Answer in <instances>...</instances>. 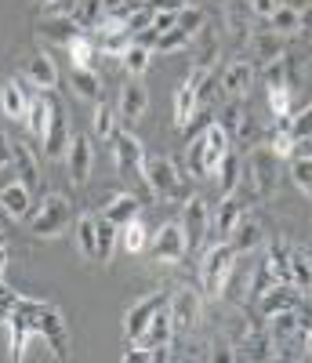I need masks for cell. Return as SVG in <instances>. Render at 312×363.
Masks as SVG:
<instances>
[{"label":"cell","instance_id":"1","mask_svg":"<svg viewBox=\"0 0 312 363\" xmlns=\"http://www.w3.org/2000/svg\"><path fill=\"white\" fill-rule=\"evenodd\" d=\"M18 313L26 316L29 330L48 342V349H51L55 359H69V327H66V316H62L58 306H51V301H44V298L22 294Z\"/></svg>","mask_w":312,"mask_h":363},{"label":"cell","instance_id":"2","mask_svg":"<svg viewBox=\"0 0 312 363\" xmlns=\"http://www.w3.org/2000/svg\"><path fill=\"white\" fill-rule=\"evenodd\" d=\"M229 135H225V128L218 124H207L204 131H200V138H193V145H189V153H185V167H189V174L193 178H211L214 171H218V164H222V157L229 153Z\"/></svg>","mask_w":312,"mask_h":363},{"label":"cell","instance_id":"3","mask_svg":"<svg viewBox=\"0 0 312 363\" xmlns=\"http://www.w3.org/2000/svg\"><path fill=\"white\" fill-rule=\"evenodd\" d=\"M236 247L229 244V240H218V244H211L200 258V294L207 301H218L225 294V280H229V272L236 265Z\"/></svg>","mask_w":312,"mask_h":363},{"label":"cell","instance_id":"4","mask_svg":"<svg viewBox=\"0 0 312 363\" xmlns=\"http://www.w3.org/2000/svg\"><path fill=\"white\" fill-rule=\"evenodd\" d=\"M69 222H77V211H73V200L62 196V193H48L37 207V215L29 218V233L37 240H55L69 229Z\"/></svg>","mask_w":312,"mask_h":363},{"label":"cell","instance_id":"5","mask_svg":"<svg viewBox=\"0 0 312 363\" xmlns=\"http://www.w3.org/2000/svg\"><path fill=\"white\" fill-rule=\"evenodd\" d=\"M142 182H145V189H149L156 200H167V203L185 200L182 174H178V164H174L171 157H145Z\"/></svg>","mask_w":312,"mask_h":363},{"label":"cell","instance_id":"6","mask_svg":"<svg viewBox=\"0 0 312 363\" xmlns=\"http://www.w3.org/2000/svg\"><path fill=\"white\" fill-rule=\"evenodd\" d=\"M247 167H251V186H255V196H262V200H269V196H276V189H279V157L272 153L269 145H251V157H247Z\"/></svg>","mask_w":312,"mask_h":363},{"label":"cell","instance_id":"7","mask_svg":"<svg viewBox=\"0 0 312 363\" xmlns=\"http://www.w3.org/2000/svg\"><path fill=\"white\" fill-rule=\"evenodd\" d=\"M171 301V291L167 287H160V291H152V294H145V298H138L135 306L123 313V342H138L142 335H145V327H149V320L160 313L164 306Z\"/></svg>","mask_w":312,"mask_h":363},{"label":"cell","instance_id":"8","mask_svg":"<svg viewBox=\"0 0 312 363\" xmlns=\"http://www.w3.org/2000/svg\"><path fill=\"white\" fill-rule=\"evenodd\" d=\"M211 222H214V211L204 196H189L185 200V215H182V229H185V247L189 251H200L204 240L211 233Z\"/></svg>","mask_w":312,"mask_h":363},{"label":"cell","instance_id":"9","mask_svg":"<svg viewBox=\"0 0 312 363\" xmlns=\"http://www.w3.org/2000/svg\"><path fill=\"white\" fill-rule=\"evenodd\" d=\"M149 255H152V262H164V265H174V262H182L185 255H189L182 222H167V225L156 229L149 236Z\"/></svg>","mask_w":312,"mask_h":363},{"label":"cell","instance_id":"10","mask_svg":"<svg viewBox=\"0 0 312 363\" xmlns=\"http://www.w3.org/2000/svg\"><path fill=\"white\" fill-rule=\"evenodd\" d=\"M171 342H174V316H171V301H167V306H164L160 313H156V316L149 320L145 335H142L135 345L149 349V352H152V359H167Z\"/></svg>","mask_w":312,"mask_h":363},{"label":"cell","instance_id":"11","mask_svg":"<svg viewBox=\"0 0 312 363\" xmlns=\"http://www.w3.org/2000/svg\"><path fill=\"white\" fill-rule=\"evenodd\" d=\"M171 316H174V330H196L200 316H204V294L193 287H174L171 291Z\"/></svg>","mask_w":312,"mask_h":363},{"label":"cell","instance_id":"12","mask_svg":"<svg viewBox=\"0 0 312 363\" xmlns=\"http://www.w3.org/2000/svg\"><path fill=\"white\" fill-rule=\"evenodd\" d=\"M113 157H116V171L120 174H135L142 182V167H145V145L138 142V135L131 131H116L113 135ZM145 186V182H142Z\"/></svg>","mask_w":312,"mask_h":363},{"label":"cell","instance_id":"13","mask_svg":"<svg viewBox=\"0 0 312 363\" xmlns=\"http://www.w3.org/2000/svg\"><path fill=\"white\" fill-rule=\"evenodd\" d=\"M301 309V291L298 284H272L265 294H258V313L269 320V316H279V313H298Z\"/></svg>","mask_w":312,"mask_h":363},{"label":"cell","instance_id":"14","mask_svg":"<svg viewBox=\"0 0 312 363\" xmlns=\"http://www.w3.org/2000/svg\"><path fill=\"white\" fill-rule=\"evenodd\" d=\"M91 164H95V145H91L87 135H77V138L69 142V149H66V171H69L73 186H87Z\"/></svg>","mask_w":312,"mask_h":363},{"label":"cell","instance_id":"15","mask_svg":"<svg viewBox=\"0 0 312 363\" xmlns=\"http://www.w3.org/2000/svg\"><path fill=\"white\" fill-rule=\"evenodd\" d=\"M149 109V91L142 84V77H128L120 87V102H116V113L120 120H128V124H135V120H142Z\"/></svg>","mask_w":312,"mask_h":363},{"label":"cell","instance_id":"16","mask_svg":"<svg viewBox=\"0 0 312 363\" xmlns=\"http://www.w3.org/2000/svg\"><path fill=\"white\" fill-rule=\"evenodd\" d=\"M44 157L51 160H66V149H69V116L58 102L51 106V124H48V135H44Z\"/></svg>","mask_w":312,"mask_h":363},{"label":"cell","instance_id":"17","mask_svg":"<svg viewBox=\"0 0 312 363\" xmlns=\"http://www.w3.org/2000/svg\"><path fill=\"white\" fill-rule=\"evenodd\" d=\"M255 77H258L255 62L236 58V62H229V66L222 69V80H218V87H222L229 99H247V91L255 87Z\"/></svg>","mask_w":312,"mask_h":363},{"label":"cell","instance_id":"18","mask_svg":"<svg viewBox=\"0 0 312 363\" xmlns=\"http://www.w3.org/2000/svg\"><path fill=\"white\" fill-rule=\"evenodd\" d=\"M225 240L236 247V255H251L255 247L265 244V225H262L255 215H243V218L233 225V233H229Z\"/></svg>","mask_w":312,"mask_h":363},{"label":"cell","instance_id":"19","mask_svg":"<svg viewBox=\"0 0 312 363\" xmlns=\"http://www.w3.org/2000/svg\"><path fill=\"white\" fill-rule=\"evenodd\" d=\"M142 207H145V203H142L135 193H113V196L102 203V218H109V222L120 229V225L142 218Z\"/></svg>","mask_w":312,"mask_h":363},{"label":"cell","instance_id":"20","mask_svg":"<svg viewBox=\"0 0 312 363\" xmlns=\"http://www.w3.org/2000/svg\"><path fill=\"white\" fill-rule=\"evenodd\" d=\"M22 73H26L29 84L40 87V91H55V87H58V66H55V58L44 55V51L29 55V58H26V66H22Z\"/></svg>","mask_w":312,"mask_h":363},{"label":"cell","instance_id":"21","mask_svg":"<svg viewBox=\"0 0 312 363\" xmlns=\"http://www.w3.org/2000/svg\"><path fill=\"white\" fill-rule=\"evenodd\" d=\"M84 29H80V22L77 18H69V15H51V18H40L37 22V37H44V40H51V44H58V48H66L73 37H80Z\"/></svg>","mask_w":312,"mask_h":363},{"label":"cell","instance_id":"22","mask_svg":"<svg viewBox=\"0 0 312 363\" xmlns=\"http://www.w3.org/2000/svg\"><path fill=\"white\" fill-rule=\"evenodd\" d=\"M247 215V203H243V196H240V189L236 193H229V196H222V203H218V211H214V222H211V233L218 229V236H229L233 233V225L240 222Z\"/></svg>","mask_w":312,"mask_h":363},{"label":"cell","instance_id":"23","mask_svg":"<svg viewBox=\"0 0 312 363\" xmlns=\"http://www.w3.org/2000/svg\"><path fill=\"white\" fill-rule=\"evenodd\" d=\"M247 48H251V55L265 66V62H276V58L287 55V37L272 33V29H262V33H251V37H247Z\"/></svg>","mask_w":312,"mask_h":363},{"label":"cell","instance_id":"24","mask_svg":"<svg viewBox=\"0 0 312 363\" xmlns=\"http://www.w3.org/2000/svg\"><path fill=\"white\" fill-rule=\"evenodd\" d=\"M51 106H55L51 91H40L37 99H29V109H26V120H22V124L29 128V135H33V138H40V142H44V135H48V124H51Z\"/></svg>","mask_w":312,"mask_h":363},{"label":"cell","instance_id":"25","mask_svg":"<svg viewBox=\"0 0 312 363\" xmlns=\"http://www.w3.org/2000/svg\"><path fill=\"white\" fill-rule=\"evenodd\" d=\"M29 193H33V189H29L22 178L8 182V186H0V203H4V211H8L15 222L29 215V203H33V200H29Z\"/></svg>","mask_w":312,"mask_h":363},{"label":"cell","instance_id":"26","mask_svg":"<svg viewBox=\"0 0 312 363\" xmlns=\"http://www.w3.org/2000/svg\"><path fill=\"white\" fill-rule=\"evenodd\" d=\"M11 157H15L18 178L26 182L29 189H37V186H40V164H37V157H33V149H29L26 142H11Z\"/></svg>","mask_w":312,"mask_h":363},{"label":"cell","instance_id":"27","mask_svg":"<svg viewBox=\"0 0 312 363\" xmlns=\"http://www.w3.org/2000/svg\"><path fill=\"white\" fill-rule=\"evenodd\" d=\"M26 109H29V99L18 80H8L4 87H0V113H4L8 120H26Z\"/></svg>","mask_w":312,"mask_h":363},{"label":"cell","instance_id":"28","mask_svg":"<svg viewBox=\"0 0 312 363\" xmlns=\"http://www.w3.org/2000/svg\"><path fill=\"white\" fill-rule=\"evenodd\" d=\"M69 87L77 91V95L84 99V102H102V77L95 73V69H73V77H69Z\"/></svg>","mask_w":312,"mask_h":363},{"label":"cell","instance_id":"29","mask_svg":"<svg viewBox=\"0 0 312 363\" xmlns=\"http://www.w3.org/2000/svg\"><path fill=\"white\" fill-rule=\"evenodd\" d=\"M77 240H80L84 258L99 262V215H80L77 218Z\"/></svg>","mask_w":312,"mask_h":363},{"label":"cell","instance_id":"30","mask_svg":"<svg viewBox=\"0 0 312 363\" xmlns=\"http://www.w3.org/2000/svg\"><path fill=\"white\" fill-rule=\"evenodd\" d=\"M196 109H200L196 91H193L189 84H182V87L174 91V128H178V131L189 128V120L196 116Z\"/></svg>","mask_w":312,"mask_h":363},{"label":"cell","instance_id":"31","mask_svg":"<svg viewBox=\"0 0 312 363\" xmlns=\"http://www.w3.org/2000/svg\"><path fill=\"white\" fill-rule=\"evenodd\" d=\"M269 29H272V33H279V37L301 33V11H298L294 4H279V8L269 15Z\"/></svg>","mask_w":312,"mask_h":363},{"label":"cell","instance_id":"32","mask_svg":"<svg viewBox=\"0 0 312 363\" xmlns=\"http://www.w3.org/2000/svg\"><path fill=\"white\" fill-rule=\"evenodd\" d=\"M214 178H218V193H222V196H229V193L240 189V178H243V174H240V157L233 153V149L222 157V164H218Z\"/></svg>","mask_w":312,"mask_h":363},{"label":"cell","instance_id":"33","mask_svg":"<svg viewBox=\"0 0 312 363\" xmlns=\"http://www.w3.org/2000/svg\"><path fill=\"white\" fill-rule=\"evenodd\" d=\"M66 51H69L73 69H91V58H99V44H95V37H91V33L73 37V40L66 44Z\"/></svg>","mask_w":312,"mask_h":363},{"label":"cell","instance_id":"34","mask_svg":"<svg viewBox=\"0 0 312 363\" xmlns=\"http://www.w3.org/2000/svg\"><path fill=\"white\" fill-rule=\"evenodd\" d=\"M120 66L128 69V77H145L149 73V66H152V48H145V44H131L128 51L120 55Z\"/></svg>","mask_w":312,"mask_h":363},{"label":"cell","instance_id":"35","mask_svg":"<svg viewBox=\"0 0 312 363\" xmlns=\"http://www.w3.org/2000/svg\"><path fill=\"white\" fill-rule=\"evenodd\" d=\"M120 247L128 251V255L149 251V229L142 225V218H135V222H128V225H120Z\"/></svg>","mask_w":312,"mask_h":363},{"label":"cell","instance_id":"36","mask_svg":"<svg viewBox=\"0 0 312 363\" xmlns=\"http://www.w3.org/2000/svg\"><path fill=\"white\" fill-rule=\"evenodd\" d=\"M185 84L196 91V102H200V106H211V102H214V91H218V87H214V73H211L207 66H193L189 77H185Z\"/></svg>","mask_w":312,"mask_h":363},{"label":"cell","instance_id":"37","mask_svg":"<svg viewBox=\"0 0 312 363\" xmlns=\"http://www.w3.org/2000/svg\"><path fill=\"white\" fill-rule=\"evenodd\" d=\"M91 37H95V44H99L102 55H113V58H120L123 51L135 44V37L128 33V29H113V33H91Z\"/></svg>","mask_w":312,"mask_h":363},{"label":"cell","instance_id":"38","mask_svg":"<svg viewBox=\"0 0 312 363\" xmlns=\"http://www.w3.org/2000/svg\"><path fill=\"white\" fill-rule=\"evenodd\" d=\"M116 120H120V113H116L113 106L99 102V106H95V116H91V128H95V135H99L102 142H113V135L120 131Z\"/></svg>","mask_w":312,"mask_h":363},{"label":"cell","instance_id":"39","mask_svg":"<svg viewBox=\"0 0 312 363\" xmlns=\"http://www.w3.org/2000/svg\"><path fill=\"white\" fill-rule=\"evenodd\" d=\"M291 284H298L301 291L312 287V258L301 247H291Z\"/></svg>","mask_w":312,"mask_h":363},{"label":"cell","instance_id":"40","mask_svg":"<svg viewBox=\"0 0 312 363\" xmlns=\"http://www.w3.org/2000/svg\"><path fill=\"white\" fill-rule=\"evenodd\" d=\"M189 40H193V37H185L182 29L174 26V29H164V33H156L152 51H156V55H174V51H185V48H189Z\"/></svg>","mask_w":312,"mask_h":363},{"label":"cell","instance_id":"41","mask_svg":"<svg viewBox=\"0 0 312 363\" xmlns=\"http://www.w3.org/2000/svg\"><path fill=\"white\" fill-rule=\"evenodd\" d=\"M247 113H251V109L243 106V99H233V102L222 109V120H218V124L225 128V135H229V138H236V135H240V128H243V120H247Z\"/></svg>","mask_w":312,"mask_h":363},{"label":"cell","instance_id":"42","mask_svg":"<svg viewBox=\"0 0 312 363\" xmlns=\"http://www.w3.org/2000/svg\"><path fill=\"white\" fill-rule=\"evenodd\" d=\"M262 77H265V87H291V58L284 55V58H276V62H265V69H262Z\"/></svg>","mask_w":312,"mask_h":363},{"label":"cell","instance_id":"43","mask_svg":"<svg viewBox=\"0 0 312 363\" xmlns=\"http://www.w3.org/2000/svg\"><path fill=\"white\" fill-rule=\"evenodd\" d=\"M174 26L182 29L185 37H200V33H204V26H207V15H204L200 8L189 4V8H182V11H178V22H174Z\"/></svg>","mask_w":312,"mask_h":363},{"label":"cell","instance_id":"44","mask_svg":"<svg viewBox=\"0 0 312 363\" xmlns=\"http://www.w3.org/2000/svg\"><path fill=\"white\" fill-rule=\"evenodd\" d=\"M116 236H120V229H116L109 218H102V215H99V262H109V258H113V244H116Z\"/></svg>","mask_w":312,"mask_h":363},{"label":"cell","instance_id":"45","mask_svg":"<svg viewBox=\"0 0 312 363\" xmlns=\"http://www.w3.org/2000/svg\"><path fill=\"white\" fill-rule=\"evenodd\" d=\"M291 174H294V186H298L305 196H312V157H294Z\"/></svg>","mask_w":312,"mask_h":363},{"label":"cell","instance_id":"46","mask_svg":"<svg viewBox=\"0 0 312 363\" xmlns=\"http://www.w3.org/2000/svg\"><path fill=\"white\" fill-rule=\"evenodd\" d=\"M265 145L272 149L279 160H284V157H294V145H298V142L291 138V131H276V128H272V131L265 135Z\"/></svg>","mask_w":312,"mask_h":363},{"label":"cell","instance_id":"47","mask_svg":"<svg viewBox=\"0 0 312 363\" xmlns=\"http://www.w3.org/2000/svg\"><path fill=\"white\" fill-rule=\"evenodd\" d=\"M291 138H294V142H308V138H312V102H308L301 113L291 116Z\"/></svg>","mask_w":312,"mask_h":363},{"label":"cell","instance_id":"48","mask_svg":"<svg viewBox=\"0 0 312 363\" xmlns=\"http://www.w3.org/2000/svg\"><path fill=\"white\" fill-rule=\"evenodd\" d=\"M269 109H272V116H291L294 113L291 87H269Z\"/></svg>","mask_w":312,"mask_h":363},{"label":"cell","instance_id":"49","mask_svg":"<svg viewBox=\"0 0 312 363\" xmlns=\"http://www.w3.org/2000/svg\"><path fill=\"white\" fill-rule=\"evenodd\" d=\"M18 301H22V294H18V291H11V287H4V284H0V323H4V320L15 313V306H18Z\"/></svg>","mask_w":312,"mask_h":363},{"label":"cell","instance_id":"50","mask_svg":"<svg viewBox=\"0 0 312 363\" xmlns=\"http://www.w3.org/2000/svg\"><path fill=\"white\" fill-rule=\"evenodd\" d=\"M149 11H182L185 0H145Z\"/></svg>","mask_w":312,"mask_h":363},{"label":"cell","instance_id":"51","mask_svg":"<svg viewBox=\"0 0 312 363\" xmlns=\"http://www.w3.org/2000/svg\"><path fill=\"white\" fill-rule=\"evenodd\" d=\"M8 164H15V157H11V138L0 131V171H4Z\"/></svg>","mask_w":312,"mask_h":363},{"label":"cell","instance_id":"52","mask_svg":"<svg viewBox=\"0 0 312 363\" xmlns=\"http://www.w3.org/2000/svg\"><path fill=\"white\" fill-rule=\"evenodd\" d=\"M251 8H255L258 15H265V18H269V15L279 8V0H251Z\"/></svg>","mask_w":312,"mask_h":363},{"label":"cell","instance_id":"53","mask_svg":"<svg viewBox=\"0 0 312 363\" xmlns=\"http://www.w3.org/2000/svg\"><path fill=\"white\" fill-rule=\"evenodd\" d=\"M8 265H11V251L0 244V284H4V277H8Z\"/></svg>","mask_w":312,"mask_h":363},{"label":"cell","instance_id":"54","mask_svg":"<svg viewBox=\"0 0 312 363\" xmlns=\"http://www.w3.org/2000/svg\"><path fill=\"white\" fill-rule=\"evenodd\" d=\"M301 33H312V4L301 8Z\"/></svg>","mask_w":312,"mask_h":363},{"label":"cell","instance_id":"55","mask_svg":"<svg viewBox=\"0 0 312 363\" xmlns=\"http://www.w3.org/2000/svg\"><path fill=\"white\" fill-rule=\"evenodd\" d=\"M11 222H15V218L4 211V203H0V233H8V229H11Z\"/></svg>","mask_w":312,"mask_h":363},{"label":"cell","instance_id":"56","mask_svg":"<svg viewBox=\"0 0 312 363\" xmlns=\"http://www.w3.org/2000/svg\"><path fill=\"white\" fill-rule=\"evenodd\" d=\"M128 0H102V8H106V15H113V11H120Z\"/></svg>","mask_w":312,"mask_h":363},{"label":"cell","instance_id":"57","mask_svg":"<svg viewBox=\"0 0 312 363\" xmlns=\"http://www.w3.org/2000/svg\"><path fill=\"white\" fill-rule=\"evenodd\" d=\"M40 4H55V0H40Z\"/></svg>","mask_w":312,"mask_h":363},{"label":"cell","instance_id":"58","mask_svg":"<svg viewBox=\"0 0 312 363\" xmlns=\"http://www.w3.org/2000/svg\"><path fill=\"white\" fill-rule=\"evenodd\" d=\"M308 298H312V287H308Z\"/></svg>","mask_w":312,"mask_h":363}]
</instances>
